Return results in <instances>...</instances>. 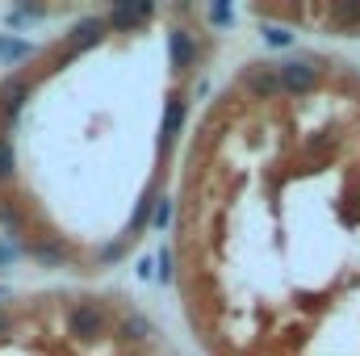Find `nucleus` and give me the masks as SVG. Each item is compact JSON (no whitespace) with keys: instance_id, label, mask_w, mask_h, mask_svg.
<instances>
[{"instance_id":"nucleus-1","label":"nucleus","mask_w":360,"mask_h":356,"mask_svg":"<svg viewBox=\"0 0 360 356\" xmlns=\"http://www.w3.org/2000/svg\"><path fill=\"white\" fill-rule=\"evenodd\" d=\"M105 331H109L105 306H96V302H76V306L68 310V336H76V340H101Z\"/></svg>"},{"instance_id":"nucleus-2","label":"nucleus","mask_w":360,"mask_h":356,"mask_svg":"<svg viewBox=\"0 0 360 356\" xmlns=\"http://www.w3.org/2000/svg\"><path fill=\"white\" fill-rule=\"evenodd\" d=\"M276 84H281V92H289V96H306V92H314V84H319V68L310 59L281 63L276 68Z\"/></svg>"},{"instance_id":"nucleus-3","label":"nucleus","mask_w":360,"mask_h":356,"mask_svg":"<svg viewBox=\"0 0 360 356\" xmlns=\"http://www.w3.org/2000/svg\"><path fill=\"white\" fill-rule=\"evenodd\" d=\"M239 89L248 92L252 101H272V96H281L276 68H269V63H248V68L239 72Z\"/></svg>"},{"instance_id":"nucleus-4","label":"nucleus","mask_w":360,"mask_h":356,"mask_svg":"<svg viewBox=\"0 0 360 356\" xmlns=\"http://www.w3.org/2000/svg\"><path fill=\"white\" fill-rule=\"evenodd\" d=\"M151 17H155V4L151 0H130V4H113L101 21H105V30H139Z\"/></svg>"},{"instance_id":"nucleus-5","label":"nucleus","mask_w":360,"mask_h":356,"mask_svg":"<svg viewBox=\"0 0 360 356\" xmlns=\"http://www.w3.org/2000/svg\"><path fill=\"white\" fill-rule=\"evenodd\" d=\"M30 92H34V80H30V76H13V80L0 84V122H4V130L17 122V113L25 109Z\"/></svg>"},{"instance_id":"nucleus-6","label":"nucleus","mask_w":360,"mask_h":356,"mask_svg":"<svg viewBox=\"0 0 360 356\" xmlns=\"http://www.w3.org/2000/svg\"><path fill=\"white\" fill-rule=\"evenodd\" d=\"M105 38V21L101 17H80L72 30H68V38H63V51L68 55H80V51H89Z\"/></svg>"},{"instance_id":"nucleus-7","label":"nucleus","mask_w":360,"mask_h":356,"mask_svg":"<svg viewBox=\"0 0 360 356\" xmlns=\"http://www.w3.org/2000/svg\"><path fill=\"white\" fill-rule=\"evenodd\" d=\"M180 126H184V96H168V105H164V126H160V155H164V160H168L172 147H176Z\"/></svg>"},{"instance_id":"nucleus-8","label":"nucleus","mask_w":360,"mask_h":356,"mask_svg":"<svg viewBox=\"0 0 360 356\" xmlns=\"http://www.w3.org/2000/svg\"><path fill=\"white\" fill-rule=\"evenodd\" d=\"M197 55H201V51H197V38L176 25V30L168 34V59H172V68H176V72H188V68L197 63Z\"/></svg>"},{"instance_id":"nucleus-9","label":"nucleus","mask_w":360,"mask_h":356,"mask_svg":"<svg viewBox=\"0 0 360 356\" xmlns=\"http://www.w3.org/2000/svg\"><path fill=\"white\" fill-rule=\"evenodd\" d=\"M331 34H360V0H335L327 8Z\"/></svg>"},{"instance_id":"nucleus-10","label":"nucleus","mask_w":360,"mask_h":356,"mask_svg":"<svg viewBox=\"0 0 360 356\" xmlns=\"http://www.w3.org/2000/svg\"><path fill=\"white\" fill-rule=\"evenodd\" d=\"M30 256L46 268H63L72 260V248H68L63 239H38V243H30Z\"/></svg>"},{"instance_id":"nucleus-11","label":"nucleus","mask_w":360,"mask_h":356,"mask_svg":"<svg viewBox=\"0 0 360 356\" xmlns=\"http://www.w3.org/2000/svg\"><path fill=\"white\" fill-rule=\"evenodd\" d=\"M25 227H30V214L13 201H0V231L4 235H25Z\"/></svg>"},{"instance_id":"nucleus-12","label":"nucleus","mask_w":360,"mask_h":356,"mask_svg":"<svg viewBox=\"0 0 360 356\" xmlns=\"http://www.w3.org/2000/svg\"><path fill=\"white\" fill-rule=\"evenodd\" d=\"M151 331H155V327H151V319H147V314H134V310H130V314L122 319V327H117V336H122V340H130V344L147 340Z\"/></svg>"},{"instance_id":"nucleus-13","label":"nucleus","mask_w":360,"mask_h":356,"mask_svg":"<svg viewBox=\"0 0 360 356\" xmlns=\"http://www.w3.org/2000/svg\"><path fill=\"white\" fill-rule=\"evenodd\" d=\"M30 55H34V42L0 34V63H4V68H8V63H21V59H30Z\"/></svg>"},{"instance_id":"nucleus-14","label":"nucleus","mask_w":360,"mask_h":356,"mask_svg":"<svg viewBox=\"0 0 360 356\" xmlns=\"http://www.w3.org/2000/svg\"><path fill=\"white\" fill-rule=\"evenodd\" d=\"M151 205H155V197H151V193L134 205V214H130V235H126V239H139V235H143V227L151 222Z\"/></svg>"},{"instance_id":"nucleus-15","label":"nucleus","mask_w":360,"mask_h":356,"mask_svg":"<svg viewBox=\"0 0 360 356\" xmlns=\"http://www.w3.org/2000/svg\"><path fill=\"white\" fill-rule=\"evenodd\" d=\"M13 177H17V147H13V139L0 134V184Z\"/></svg>"},{"instance_id":"nucleus-16","label":"nucleus","mask_w":360,"mask_h":356,"mask_svg":"<svg viewBox=\"0 0 360 356\" xmlns=\"http://www.w3.org/2000/svg\"><path fill=\"white\" fill-rule=\"evenodd\" d=\"M130 243H134V239H117V243H105V248L96 252V265H117V260L130 252Z\"/></svg>"},{"instance_id":"nucleus-17","label":"nucleus","mask_w":360,"mask_h":356,"mask_svg":"<svg viewBox=\"0 0 360 356\" xmlns=\"http://www.w3.org/2000/svg\"><path fill=\"white\" fill-rule=\"evenodd\" d=\"M155 265H160V272H155V276H160L164 285H172V281H176V260H172V248H160Z\"/></svg>"},{"instance_id":"nucleus-18","label":"nucleus","mask_w":360,"mask_h":356,"mask_svg":"<svg viewBox=\"0 0 360 356\" xmlns=\"http://www.w3.org/2000/svg\"><path fill=\"white\" fill-rule=\"evenodd\" d=\"M172 210H176V205H172V197H155V205H151V222L164 231V227L172 222Z\"/></svg>"},{"instance_id":"nucleus-19","label":"nucleus","mask_w":360,"mask_h":356,"mask_svg":"<svg viewBox=\"0 0 360 356\" xmlns=\"http://www.w3.org/2000/svg\"><path fill=\"white\" fill-rule=\"evenodd\" d=\"M264 42H269V46H289L293 34H289L285 25H264Z\"/></svg>"},{"instance_id":"nucleus-20","label":"nucleus","mask_w":360,"mask_h":356,"mask_svg":"<svg viewBox=\"0 0 360 356\" xmlns=\"http://www.w3.org/2000/svg\"><path fill=\"white\" fill-rule=\"evenodd\" d=\"M210 21L214 25H231V4H214L210 8Z\"/></svg>"},{"instance_id":"nucleus-21","label":"nucleus","mask_w":360,"mask_h":356,"mask_svg":"<svg viewBox=\"0 0 360 356\" xmlns=\"http://www.w3.org/2000/svg\"><path fill=\"white\" fill-rule=\"evenodd\" d=\"M134 272H139L143 281H151V276H155V256H139V268H134Z\"/></svg>"},{"instance_id":"nucleus-22","label":"nucleus","mask_w":360,"mask_h":356,"mask_svg":"<svg viewBox=\"0 0 360 356\" xmlns=\"http://www.w3.org/2000/svg\"><path fill=\"white\" fill-rule=\"evenodd\" d=\"M17 256H21V248H17L13 239H8V243H0V265H13Z\"/></svg>"},{"instance_id":"nucleus-23","label":"nucleus","mask_w":360,"mask_h":356,"mask_svg":"<svg viewBox=\"0 0 360 356\" xmlns=\"http://www.w3.org/2000/svg\"><path fill=\"white\" fill-rule=\"evenodd\" d=\"M4 336H13V310L0 306V340H4Z\"/></svg>"},{"instance_id":"nucleus-24","label":"nucleus","mask_w":360,"mask_h":356,"mask_svg":"<svg viewBox=\"0 0 360 356\" xmlns=\"http://www.w3.org/2000/svg\"><path fill=\"white\" fill-rule=\"evenodd\" d=\"M8 293H13V289H8V285H0V302H4V298H8Z\"/></svg>"}]
</instances>
